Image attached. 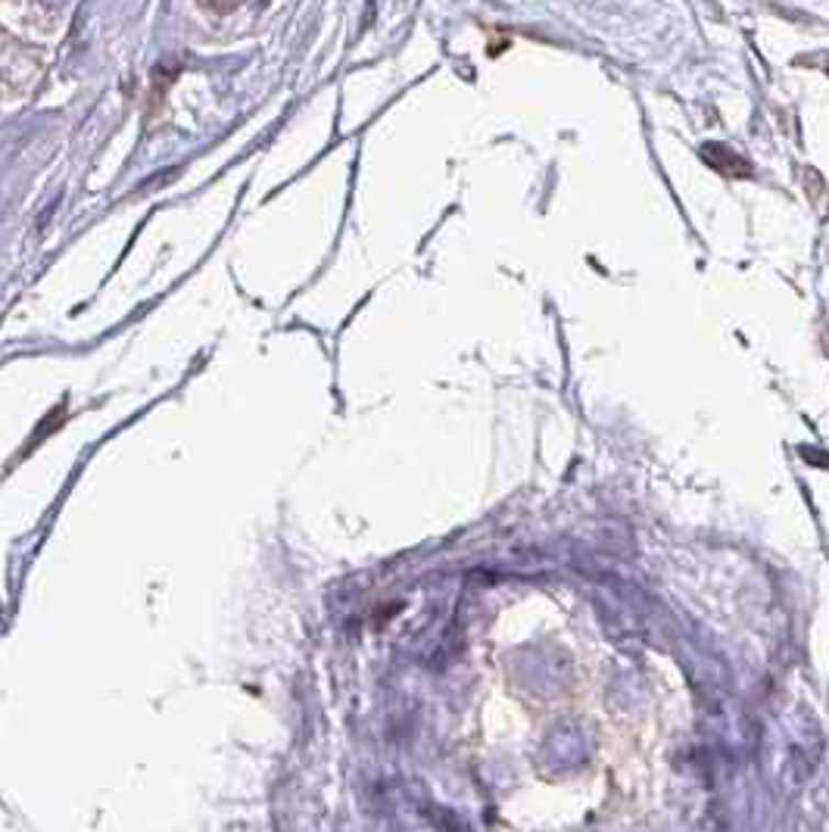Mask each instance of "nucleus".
<instances>
[{"mask_svg":"<svg viewBox=\"0 0 829 832\" xmlns=\"http://www.w3.org/2000/svg\"><path fill=\"white\" fill-rule=\"evenodd\" d=\"M798 452H802V459H805V462H810V465L829 468V456H824V452H817V449H810V446H802Z\"/></svg>","mask_w":829,"mask_h":832,"instance_id":"obj_2","label":"nucleus"},{"mask_svg":"<svg viewBox=\"0 0 829 832\" xmlns=\"http://www.w3.org/2000/svg\"><path fill=\"white\" fill-rule=\"evenodd\" d=\"M702 159L712 166L714 172L727 175V178H752L754 169L746 156H739L727 144H702Z\"/></svg>","mask_w":829,"mask_h":832,"instance_id":"obj_1","label":"nucleus"}]
</instances>
